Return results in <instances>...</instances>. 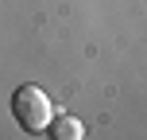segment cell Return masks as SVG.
<instances>
[{
	"label": "cell",
	"mask_w": 147,
	"mask_h": 140,
	"mask_svg": "<svg viewBox=\"0 0 147 140\" xmlns=\"http://www.w3.org/2000/svg\"><path fill=\"white\" fill-rule=\"evenodd\" d=\"M47 128H51L54 140H81V136H85V125H81L78 117H54Z\"/></svg>",
	"instance_id": "7a4b0ae2"
},
{
	"label": "cell",
	"mask_w": 147,
	"mask_h": 140,
	"mask_svg": "<svg viewBox=\"0 0 147 140\" xmlns=\"http://www.w3.org/2000/svg\"><path fill=\"white\" fill-rule=\"evenodd\" d=\"M12 113H16V121H20L23 132H47V125L54 121V101H51V94H47L43 86L23 82L12 94Z\"/></svg>",
	"instance_id": "6da1fadb"
}]
</instances>
